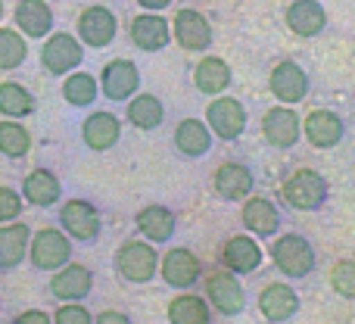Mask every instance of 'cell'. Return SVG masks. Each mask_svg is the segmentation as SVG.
Here are the masks:
<instances>
[{"mask_svg": "<svg viewBox=\"0 0 355 324\" xmlns=\"http://www.w3.org/2000/svg\"><path fill=\"white\" fill-rule=\"evenodd\" d=\"M116 271L128 284H150L159 271V253L147 240H125L116 250Z\"/></svg>", "mask_w": 355, "mask_h": 324, "instance_id": "6da1fadb", "label": "cell"}, {"mask_svg": "<svg viewBox=\"0 0 355 324\" xmlns=\"http://www.w3.org/2000/svg\"><path fill=\"white\" fill-rule=\"evenodd\" d=\"M28 259L37 271H56L72 262V237L62 228H41L28 240Z\"/></svg>", "mask_w": 355, "mask_h": 324, "instance_id": "7a4b0ae2", "label": "cell"}, {"mask_svg": "<svg viewBox=\"0 0 355 324\" xmlns=\"http://www.w3.org/2000/svg\"><path fill=\"white\" fill-rule=\"evenodd\" d=\"M271 262L284 278H306L315 271V250L302 234H281L271 244Z\"/></svg>", "mask_w": 355, "mask_h": 324, "instance_id": "3957f363", "label": "cell"}, {"mask_svg": "<svg viewBox=\"0 0 355 324\" xmlns=\"http://www.w3.org/2000/svg\"><path fill=\"white\" fill-rule=\"evenodd\" d=\"M81 60H85V44H81L78 37L69 35V31H50L41 47L44 72L56 75V78H60V75L66 78L69 72H75V69L81 66Z\"/></svg>", "mask_w": 355, "mask_h": 324, "instance_id": "277c9868", "label": "cell"}, {"mask_svg": "<svg viewBox=\"0 0 355 324\" xmlns=\"http://www.w3.org/2000/svg\"><path fill=\"white\" fill-rule=\"evenodd\" d=\"M281 196L287 206L300 212H315L327 203V181L312 169H300L281 184Z\"/></svg>", "mask_w": 355, "mask_h": 324, "instance_id": "5b68a950", "label": "cell"}, {"mask_svg": "<svg viewBox=\"0 0 355 324\" xmlns=\"http://www.w3.org/2000/svg\"><path fill=\"white\" fill-rule=\"evenodd\" d=\"M246 122H250L246 106L240 103L237 97H225V94H218L206 110L209 131H212L215 137H221V141H237V137L246 131Z\"/></svg>", "mask_w": 355, "mask_h": 324, "instance_id": "8992f818", "label": "cell"}, {"mask_svg": "<svg viewBox=\"0 0 355 324\" xmlns=\"http://www.w3.org/2000/svg\"><path fill=\"white\" fill-rule=\"evenodd\" d=\"M119 35V19L110 6H85L78 12V41L85 47H94V50H103L116 41Z\"/></svg>", "mask_w": 355, "mask_h": 324, "instance_id": "52a82bcc", "label": "cell"}, {"mask_svg": "<svg viewBox=\"0 0 355 324\" xmlns=\"http://www.w3.org/2000/svg\"><path fill=\"white\" fill-rule=\"evenodd\" d=\"M141 87V69L135 66L131 60H110L100 72V94L112 103H128L131 97Z\"/></svg>", "mask_w": 355, "mask_h": 324, "instance_id": "ba28073f", "label": "cell"}, {"mask_svg": "<svg viewBox=\"0 0 355 324\" xmlns=\"http://www.w3.org/2000/svg\"><path fill=\"white\" fill-rule=\"evenodd\" d=\"M302 135V119L293 106L277 103L262 116V137L277 150H290Z\"/></svg>", "mask_w": 355, "mask_h": 324, "instance_id": "9c48e42d", "label": "cell"}, {"mask_svg": "<svg viewBox=\"0 0 355 324\" xmlns=\"http://www.w3.org/2000/svg\"><path fill=\"white\" fill-rule=\"evenodd\" d=\"M206 296H209V306L221 315H240L246 309V290L243 284L237 281L234 271H212L206 278Z\"/></svg>", "mask_w": 355, "mask_h": 324, "instance_id": "30bf717a", "label": "cell"}, {"mask_svg": "<svg viewBox=\"0 0 355 324\" xmlns=\"http://www.w3.org/2000/svg\"><path fill=\"white\" fill-rule=\"evenodd\" d=\"M60 228L69 234L72 240L81 244H94L100 237V212L94 203L87 200H69L60 209Z\"/></svg>", "mask_w": 355, "mask_h": 324, "instance_id": "8fae6325", "label": "cell"}, {"mask_svg": "<svg viewBox=\"0 0 355 324\" xmlns=\"http://www.w3.org/2000/svg\"><path fill=\"white\" fill-rule=\"evenodd\" d=\"M172 37L178 41L181 50L200 53V50H209V44H212V25H209V19L202 16L200 10L184 6L172 19Z\"/></svg>", "mask_w": 355, "mask_h": 324, "instance_id": "7c38bea8", "label": "cell"}, {"mask_svg": "<svg viewBox=\"0 0 355 324\" xmlns=\"http://www.w3.org/2000/svg\"><path fill=\"white\" fill-rule=\"evenodd\" d=\"M268 91L287 106L300 103V100H306V94H309V72L300 66V62L281 60L268 75Z\"/></svg>", "mask_w": 355, "mask_h": 324, "instance_id": "4fadbf2b", "label": "cell"}, {"mask_svg": "<svg viewBox=\"0 0 355 324\" xmlns=\"http://www.w3.org/2000/svg\"><path fill=\"white\" fill-rule=\"evenodd\" d=\"M128 37L137 50H144V53H156V50L168 47V41H172V22H168L166 16H159V12L144 10L141 16L131 19Z\"/></svg>", "mask_w": 355, "mask_h": 324, "instance_id": "5bb4252c", "label": "cell"}, {"mask_svg": "<svg viewBox=\"0 0 355 324\" xmlns=\"http://www.w3.org/2000/svg\"><path fill=\"white\" fill-rule=\"evenodd\" d=\"M91 290H94V271L78 262H66L50 278V293L60 302H81L87 300Z\"/></svg>", "mask_w": 355, "mask_h": 324, "instance_id": "9a60e30c", "label": "cell"}, {"mask_svg": "<svg viewBox=\"0 0 355 324\" xmlns=\"http://www.w3.org/2000/svg\"><path fill=\"white\" fill-rule=\"evenodd\" d=\"M159 275H162V281H166L168 287L187 290V287H193V284L200 281L202 262L190 250H184V246H175V250H168L166 256L159 259Z\"/></svg>", "mask_w": 355, "mask_h": 324, "instance_id": "2e32d148", "label": "cell"}, {"mask_svg": "<svg viewBox=\"0 0 355 324\" xmlns=\"http://www.w3.org/2000/svg\"><path fill=\"white\" fill-rule=\"evenodd\" d=\"M221 262L234 275H252L262 265V246L252 234H234L221 246Z\"/></svg>", "mask_w": 355, "mask_h": 324, "instance_id": "e0dca14e", "label": "cell"}, {"mask_svg": "<svg viewBox=\"0 0 355 324\" xmlns=\"http://www.w3.org/2000/svg\"><path fill=\"white\" fill-rule=\"evenodd\" d=\"M343 131H346L343 119L331 110H312L302 119V135H306V141L312 144L315 150L337 147V144L343 141Z\"/></svg>", "mask_w": 355, "mask_h": 324, "instance_id": "ac0fdd59", "label": "cell"}, {"mask_svg": "<svg viewBox=\"0 0 355 324\" xmlns=\"http://www.w3.org/2000/svg\"><path fill=\"white\" fill-rule=\"evenodd\" d=\"M119 137H122V122H119V116H112V112H106V110L91 112V116L81 122V141H85L94 153L112 150L119 144Z\"/></svg>", "mask_w": 355, "mask_h": 324, "instance_id": "d6986e66", "label": "cell"}, {"mask_svg": "<svg viewBox=\"0 0 355 324\" xmlns=\"http://www.w3.org/2000/svg\"><path fill=\"white\" fill-rule=\"evenodd\" d=\"M240 221L252 237H271L281 228V209L265 196H246L243 209H240Z\"/></svg>", "mask_w": 355, "mask_h": 324, "instance_id": "ffe728a7", "label": "cell"}, {"mask_svg": "<svg viewBox=\"0 0 355 324\" xmlns=\"http://www.w3.org/2000/svg\"><path fill=\"white\" fill-rule=\"evenodd\" d=\"M259 312L265 315V321H290L300 312V296L290 284H268L259 293Z\"/></svg>", "mask_w": 355, "mask_h": 324, "instance_id": "44dd1931", "label": "cell"}, {"mask_svg": "<svg viewBox=\"0 0 355 324\" xmlns=\"http://www.w3.org/2000/svg\"><path fill=\"white\" fill-rule=\"evenodd\" d=\"M12 19L25 37H47L53 31V10L47 0H19Z\"/></svg>", "mask_w": 355, "mask_h": 324, "instance_id": "7402d4cb", "label": "cell"}, {"mask_svg": "<svg viewBox=\"0 0 355 324\" xmlns=\"http://www.w3.org/2000/svg\"><path fill=\"white\" fill-rule=\"evenodd\" d=\"M287 28L300 37H318L327 28V12L318 0H293L287 6Z\"/></svg>", "mask_w": 355, "mask_h": 324, "instance_id": "603a6c76", "label": "cell"}, {"mask_svg": "<svg viewBox=\"0 0 355 324\" xmlns=\"http://www.w3.org/2000/svg\"><path fill=\"white\" fill-rule=\"evenodd\" d=\"M28 240L31 231L25 221H6L0 225V271H12L16 265H22V259L28 256Z\"/></svg>", "mask_w": 355, "mask_h": 324, "instance_id": "cb8c5ba5", "label": "cell"}, {"mask_svg": "<svg viewBox=\"0 0 355 324\" xmlns=\"http://www.w3.org/2000/svg\"><path fill=\"white\" fill-rule=\"evenodd\" d=\"M175 147L187 160H200L212 150V131L202 119H181L175 128Z\"/></svg>", "mask_w": 355, "mask_h": 324, "instance_id": "d4e9b609", "label": "cell"}, {"mask_svg": "<svg viewBox=\"0 0 355 324\" xmlns=\"http://www.w3.org/2000/svg\"><path fill=\"white\" fill-rule=\"evenodd\" d=\"M60 196H62V184L53 171L35 169L25 175V181H22L25 203H31V206H37V209H47V206H53V203H60Z\"/></svg>", "mask_w": 355, "mask_h": 324, "instance_id": "484cf974", "label": "cell"}, {"mask_svg": "<svg viewBox=\"0 0 355 324\" xmlns=\"http://www.w3.org/2000/svg\"><path fill=\"white\" fill-rule=\"evenodd\" d=\"M193 85L206 97H218L231 87V66L221 56H202L193 66Z\"/></svg>", "mask_w": 355, "mask_h": 324, "instance_id": "4316f807", "label": "cell"}, {"mask_svg": "<svg viewBox=\"0 0 355 324\" xmlns=\"http://www.w3.org/2000/svg\"><path fill=\"white\" fill-rule=\"evenodd\" d=\"M221 200H246L252 190V171L243 162H221L212 178Z\"/></svg>", "mask_w": 355, "mask_h": 324, "instance_id": "83f0119b", "label": "cell"}, {"mask_svg": "<svg viewBox=\"0 0 355 324\" xmlns=\"http://www.w3.org/2000/svg\"><path fill=\"white\" fill-rule=\"evenodd\" d=\"M175 228H178V219L168 206H144L137 212V231L150 240V244H166V240L175 237Z\"/></svg>", "mask_w": 355, "mask_h": 324, "instance_id": "f1b7e54d", "label": "cell"}, {"mask_svg": "<svg viewBox=\"0 0 355 324\" xmlns=\"http://www.w3.org/2000/svg\"><path fill=\"white\" fill-rule=\"evenodd\" d=\"M125 119L141 131H153V128H159L162 119H166V106H162V100L156 97V94H135V97L128 100Z\"/></svg>", "mask_w": 355, "mask_h": 324, "instance_id": "f546056e", "label": "cell"}, {"mask_svg": "<svg viewBox=\"0 0 355 324\" xmlns=\"http://www.w3.org/2000/svg\"><path fill=\"white\" fill-rule=\"evenodd\" d=\"M100 94V81L91 72H69L62 81V100L75 110H87Z\"/></svg>", "mask_w": 355, "mask_h": 324, "instance_id": "4dcf8cb0", "label": "cell"}, {"mask_svg": "<svg viewBox=\"0 0 355 324\" xmlns=\"http://www.w3.org/2000/svg\"><path fill=\"white\" fill-rule=\"evenodd\" d=\"M35 112V97L19 81H0V116L25 119Z\"/></svg>", "mask_w": 355, "mask_h": 324, "instance_id": "1f68e13d", "label": "cell"}, {"mask_svg": "<svg viewBox=\"0 0 355 324\" xmlns=\"http://www.w3.org/2000/svg\"><path fill=\"white\" fill-rule=\"evenodd\" d=\"M168 321L172 324H212L206 300L193 293H181L168 302Z\"/></svg>", "mask_w": 355, "mask_h": 324, "instance_id": "d6a6232c", "label": "cell"}, {"mask_svg": "<svg viewBox=\"0 0 355 324\" xmlns=\"http://www.w3.org/2000/svg\"><path fill=\"white\" fill-rule=\"evenodd\" d=\"M31 150V135L19 119H3L0 122V153L6 160H22Z\"/></svg>", "mask_w": 355, "mask_h": 324, "instance_id": "836d02e7", "label": "cell"}, {"mask_svg": "<svg viewBox=\"0 0 355 324\" xmlns=\"http://www.w3.org/2000/svg\"><path fill=\"white\" fill-rule=\"evenodd\" d=\"M28 60V41L19 28H0V72H12Z\"/></svg>", "mask_w": 355, "mask_h": 324, "instance_id": "e575fe53", "label": "cell"}, {"mask_svg": "<svg viewBox=\"0 0 355 324\" xmlns=\"http://www.w3.org/2000/svg\"><path fill=\"white\" fill-rule=\"evenodd\" d=\"M331 287L343 300H355V259H340L331 268Z\"/></svg>", "mask_w": 355, "mask_h": 324, "instance_id": "d590c367", "label": "cell"}, {"mask_svg": "<svg viewBox=\"0 0 355 324\" xmlns=\"http://www.w3.org/2000/svg\"><path fill=\"white\" fill-rule=\"evenodd\" d=\"M22 194L12 187H0V225H6V221H16L19 215H22Z\"/></svg>", "mask_w": 355, "mask_h": 324, "instance_id": "8d00e7d4", "label": "cell"}, {"mask_svg": "<svg viewBox=\"0 0 355 324\" xmlns=\"http://www.w3.org/2000/svg\"><path fill=\"white\" fill-rule=\"evenodd\" d=\"M53 324H94V315L81 302H62L53 312Z\"/></svg>", "mask_w": 355, "mask_h": 324, "instance_id": "74e56055", "label": "cell"}, {"mask_svg": "<svg viewBox=\"0 0 355 324\" xmlns=\"http://www.w3.org/2000/svg\"><path fill=\"white\" fill-rule=\"evenodd\" d=\"M12 324H53V315L41 312V309H25L22 315H16Z\"/></svg>", "mask_w": 355, "mask_h": 324, "instance_id": "f35d334b", "label": "cell"}, {"mask_svg": "<svg viewBox=\"0 0 355 324\" xmlns=\"http://www.w3.org/2000/svg\"><path fill=\"white\" fill-rule=\"evenodd\" d=\"M94 324H131V318L125 312H119V309H106V312H100Z\"/></svg>", "mask_w": 355, "mask_h": 324, "instance_id": "ab89813d", "label": "cell"}, {"mask_svg": "<svg viewBox=\"0 0 355 324\" xmlns=\"http://www.w3.org/2000/svg\"><path fill=\"white\" fill-rule=\"evenodd\" d=\"M137 6L147 12H162L166 6H172V0H137Z\"/></svg>", "mask_w": 355, "mask_h": 324, "instance_id": "60d3db41", "label": "cell"}, {"mask_svg": "<svg viewBox=\"0 0 355 324\" xmlns=\"http://www.w3.org/2000/svg\"><path fill=\"white\" fill-rule=\"evenodd\" d=\"M0 19H3V0H0Z\"/></svg>", "mask_w": 355, "mask_h": 324, "instance_id": "b9f144b4", "label": "cell"}]
</instances>
